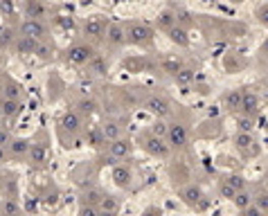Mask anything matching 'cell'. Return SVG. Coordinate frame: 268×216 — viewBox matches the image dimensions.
<instances>
[{
	"label": "cell",
	"instance_id": "obj_46",
	"mask_svg": "<svg viewBox=\"0 0 268 216\" xmlns=\"http://www.w3.org/2000/svg\"><path fill=\"white\" fill-rule=\"evenodd\" d=\"M9 160H12V158H9V149L7 146H0V167L7 165Z\"/></svg>",
	"mask_w": 268,
	"mask_h": 216
},
{
	"label": "cell",
	"instance_id": "obj_40",
	"mask_svg": "<svg viewBox=\"0 0 268 216\" xmlns=\"http://www.w3.org/2000/svg\"><path fill=\"white\" fill-rule=\"evenodd\" d=\"M252 124H255L252 117H246V115L239 117V131H244V133H252Z\"/></svg>",
	"mask_w": 268,
	"mask_h": 216
},
{
	"label": "cell",
	"instance_id": "obj_44",
	"mask_svg": "<svg viewBox=\"0 0 268 216\" xmlns=\"http://www.w3.org/2000/svg\"><path fill=\"white\" fill-rule=\"evenodd\" d=\"M43 203L47 205V207H54V205L59 203V194H56V192L54 194H47V196L43 198Z\"/></svg>",
	"mask_w": 268,
	"mask_h": 216
},
{
	"label": "cell",
	"instance_id": "obj_5",
	"mask_svg": "<svg viewBox=\"0 0 268 216\" xmlns=\"http://www.w3.org/2000/svg\"><path fill=\"white\" fill-rule=\"evenodd\" d=\"M178 196H181V201L185 203L189 209H194V212H198V214L210 207L207 194H205L198 185H185L181 192H178Z\"/></svg>",
	"mask_w": 268,
	"mask_h": 216
},
{
	"label": "cell",
	"instance_id": "obj_7",
	"mask_svg": "<svg viewBox=\"0 0 268 216\" xmlns=\"http://www.w3.org/2000/svg\"><path fill=\"white\" fill-rule=\"evenodd\" d=\"M110 180H113V185L117 189L129 192V189H133L135 173H133V169H131V165H126V162H117V165L110 167Z\"/></svg>",
	"mask_w": 268,
	"mask_h": 216
},
{
	"label": "cell",
	"instance_id": "obj_41",
	"mask_svg": "<svg viewBox=\"0 0 268 216\" xmlns=\"http://www.w3.org/2000/svg\"><path fill=\"white\" fill-rule=\"evenodd\" d=\"M14 140L12 131L7 129V126H0V146H9V142Z\"/></svg>",
	"mask_w": 268,
	"mask_h": 216
},
{
	"label": "cell",
	"instance_id": "obj_18",
	"mask_svg": "<svg viewBox=\"0 0 268 216\" xmlns=\"http://www.w3.org/2000/svg\"><path fill=\"white\" fill-rule=\"evenodd\" d=\"M23 12H25V18H39L43 20L47 16V5L43 3V0H25L23 3Z\"/></svg>",
	"mask_w": 268,
	"mask_h": 216
},
{
	"label": "cell",
	"instance_id": "obj_49",
	"mask_svg": "<svg viewBox=\"0 0 268 216\" xmlns=\"http://www.w3.org/2000/svg\"><path fill=\"white\" fill-rule=\"evenodd\" d=\"M230 3H234V5H241V3H246V0H230Z\"/></svg>",
	"mask_w": 268,
	"mask_h": 216
},
{
	"label": "cell",
	"instance_id": "obj_48",
	"mask_svg": "<svg viewBox=\"0 0 268 216\" xmlns=\"http://www.w3.org/2000/svg\"><path fill=\"white\" fill-rule=\"evenodd\" d=\"M7 216H25V212H16V214H7Z\"/></svg>",
	"mask_w": 268,
	"mask_h": 216
},
{
	"label": "cell",
	"instance_id": "obj_42",
	"mask_svg": "<svg viewBox=\"0 0 268 216\" xmlns=\"http://www.w3.org/2000/svg\"><path fill=\"white\" fill-rule=\"evenodd\" d=\"M16 41V36H12V32L9 29H5L3 34H0V47H7V45H12Z\"/></svg>",
	"mask_w": 268,
	"mask_h": 216
},
{
	"label": "cell",
	"instance_id": "obj_47",
	"mask_svg": "<svg viewBox=\"0 0 268 216\" xmlns=\"http://www.w3.org/2000/svg\"><path fill=\"white\" fill-rule=\"evenodd\" d=\"M14 9V0H3V14H9Z\"/></svg>",
	"mask_w": 268,
	"mask_h": 216
},
{
	"label": "cell",
	"instance_id": "obj_10",
	"mask_svg": "<svg viewBox=\"0 0 268 216\" xmlns=\"http://www.w3.org/2000/svg\"><path fill=\"white\" fill-rule=\"evenodd\" d=\"M106 146H108V156H113L117 162L129 160V158L133 156V151H135V142L131 138H126V135H120V138L110 140Z\"/></svg>",
	"mask_w": 268,
	"mask_h": 216
},
{
	"label": "cell",
	"instance_id": "obj_20",
	"mask_svg": "<svg viewBox=\"0 0 268 216\" xmlns=\"http://www.w3.org/2000/svg\"><path fill=\"white\" fill-rule=\"evenodd\" d=\"M241 97H244V90L234 88V90L223 92V97H221V104H223V108L230 110V113H239V110H241Z\"/></svg>",
	"mask_w": 268,
	"mask_h": 216
},
{
	"label": "cell",
	"instance_id": "obj_12",
	"mask_svg": "<svg viewBox=\"0 0 268 216\" xmlns=\"http://www.w3.org/2000/svg\"><path fill=\"white\" fill-rule=\"evenodd\" d=\"M104 43L110 50H120V47L126 45V27L124 23H117V20H110L108 27H106V39Z\"/></svg>",
	"mask_w": 268,
	"mask_h": 216
},
{
	"label": "cell",
	"instance_id": "obj_24",
	"mask_svg": "<svg viewBox=\"0 0 268 216\" xmlns=\"http://www.w3.org/2000/svg\"><path fill=\"white\" fill-rule=\"evenodd\" d=\"M3 97L23 102V86H20L18 81H14V79L7 77V79H5V83H3Z\"/></svg>",
	"mask_w": 268,
	"mask_h": 216
},
{
	"label": "cell",
	"instance_id": "obj_19",
	"mask_svg": "<svg viewBox=\"0 0 268 216\" xmlns=\"http://www.w3.org/2000/svg\"><path fill=\"white\" fill-rule=\"evenodd\" d=\"M20 113H23V102H18V99H7V97L0 99V115H3V117L16 119Z\"/></svg>",
	"mask_w": 268,
	"mask_h": 216
},
{
	"label": "cell",
	"instance_id": "obj_51",
	"mask_svg": "<svg viewBox=\"0 0 268 216\" xmlns=\"http://www.w3.org/2000/svg\"><path fill=\"white\" fill-rule=\"evenodd\" d=\"M266 189H268V178H266Z\"/></svg>",
	"mask_w": 268,
	"mask_h": 216
},
{
	"label": "cell",
	"instance_id": "obj_29",
	"mask_svg": "<svg viewBox=\"0 0 268 216\" xmlns=\"http://www.w3.org/2000/svg\"><path fill=\"white\" fill-rule=\"evenodd\" d=\"M75 108L83 115V117H93V115L99 110V104L95 102V99H91V97H83V99H79V102H77Z\"/></svg>",
	"mask_w": 268,
	"mask_h": 216
},
{
	"label": "cell",
	"instance_id": "obj_34",
	"mask_svg": "<svg viewBox=\"0 0 268 216\" xmlns=\"http://www.w3.org/2000/svg\"><path fill=\"white\" fill-rule=\"evenodd\" d=\"M16 212H23V209H20V203L16 201L14 196L5 198V203H3V216H7V214H16Z\"/></svg>",
	"mask_w": 268,
	"mask_h": 216
},
{
	"label": "cell",
	"instance_id": "obj_35",
	"mask_svg": "<svg viewBox=\"0 0 268 216\" xmlns=\"http://www.w3.org/2000/svg\"><path fill=\"white\" fill-rule=\"evenodd\" d=\"M228 185H232L236 192H241V189H246V178L244 176H239V173H228V176L223 178Z\"/></svg>",
	"mask_w": 268,
	"mask_h": 216
},
{
	"label": "cell",
	"instance_id": "obj_36",
	"mask_svg": "<svg viewBox=\"0 0 268 216\" xmlns=\"http://www.w3.org/2000/svg\"><path fill=\"white\" fill-rule=\"evenodd\" d=\"M255 18H257V23H259L261 27L268 29V3L259 5V7L255 9Z\"/></svg>",
	"mask_w": 268,
	"mask_h": 216
},
{
	"label": "cell",
	"instance_id": "obj_4",
	"mask_svg": "<svg viewBox=\"0 0 268 216\" xmlns=\"http://www.w3.org/2000/svg\"><path fill=\"white\" fill-rule=\"evenodd\" d=\"M110 20H106L104 16H88L86 20L81 23V36L86 43H102L106 39V27H108Z\"/></svg>",
	"mask_w": 268,
	"mask_h": 216
},
{
	"label": "cell",
	"instance_id": "obj_33",
	"mask_svg": "<svg viewBox=\"0 0 268 216\" xmlns=\"http://www.w3.org/2000/svg\"><path fill=\"white\" fill-rule=\"evenodd\" d=\"M219 196L223 198V201H230V203H232V198L236 196V189H234L232 185H228L225 180H221V182H219Z\"/></svg>",
	"mask_w": 268,
	"mask_h": 216
},
{
	"label": "cell",
	"instance_id": "obj_17",
	"mask_svg": "<svg viewBox=\"0 0 268 216\" xmlns=\"http://www.w3.org/2000/svg\"><path fill=\"white\" fill-rule=\"evenodd\" d=\"M257 113H259V97H257V92L255 90H244L239 115H246V117H255Z\"/></svg>",
	"mask_w": 268,
	"mask_h": 216
},
{
	"label": "cell",
	"instance_id": "obj_21",
	"mask_svg": "<svg viewBox=\"0 0 268 216\" xmlns=\"http://www.w3.org/2000/svg\"><path fill=\"white\" fill-rule=\"evenodd\" d=\"M167 36H169V41H171L173 45L183 47V50L189 47V43H192V41H189V32L183 27V25H173V27L167 32Z\"/></svg>",
	"mask_w": 268,
	"mask_h": 216
},
{
	"label": "cell",
	"instance_id": "obj_2",
	"mask_svg": "<svg viewBox=\"0 0 268 216\" xmlns=\"http://www.w3.org/2000/svg\"><path fill=\"white\" fill-rule=\"evenodd\" d=\"M126 27V45L133 47H142V50H149L154 45V27L142 20H131V23H124Z\"/></svg>",
	"mask_w": 268,
	"mask_h": 216
},
{
	"label": "cell",
	"instance_id": "obj_8",
	"mask_svg": "<svg viewBox=\"0 0 268 216\" xmlns=\"http://www.w3.org/2000/svg\"><path fill=\"white\" fill-rule=\"evenodd\" d=\"M20 36H29L34 41H50V27H47L45 20L39 18H25L20 20Z\"/></svg>",
	"mask_w": 268,
	"mask_h": 216
},
{
	"label": "cell",
	"instance_id": "obj_9",
	"mask_svg": "<svg viewBox=\"0 0 268 216\" xmlns=\"http://www.w3.org/2000/svg\"><path fill=\"white\" fill-rule=\"evenodd\" d=\"M142 108L160 119H167L173 113V104L167 97H162V95H151V97H146L144 102H142Z\"/></svg>",
	"mask_w": 268,
	"mask_h": 216
},
{
	"label": "cell",
	"instance_id": "obj_45",
	"mask_svg": "<svg viewBox=\"0 0 268 216\" xmlns=\"http://www.w3.org/2000/svg\"><path fill=\"white\" fill-rule=\"evenodd\" d=\"M241 214H244V216H264V214H261V209L257 207L255 203H252L248 209H244V212H241Z\"/></svg>",
	"mask_w": 268,
	"mask_h": 216
},
{
	"label": "cell",
	"instance_id": "obj_31",
	"mask_svg": "<svg viewBox=\"0 0 268 216\" xmlns=\"http://www.w3.org/2000/svg\"><path fill=\"white\" fill-rule=\"evenodd\" d=\"M194 79H196V72H194L192 68H183L181 72H176V75H173V81H176L178 86H189Z\"/></svg>",
	"mask_w": 268,
	"mask_h": 216
},
{
	"label": "cell",
	"instance_id": "obj_3",
	"mask_svg": "<svg viewBox=\"0 0 268 216\" xmlns=\"http://www.w3.org/2000/svg\"><path fill=\"white\" fill-rule=\"evenodd\" d=\"M95 56H97V50H95L93 43H86V41H81V43H75L70 47H66L63 50V63L66 66H72V68H83L88 66Z\"/></svg>",
	"mask_w": 268,
	"mask_h": 216
},
{
	"label": "cell",
	"instance_id": "obj_23",
	"mask_svg": "<svg viewBox=\"0 0 268 216\" xmlns=\"http://www.w3.org/2000/svg\"><path fill=\"white\" fill-rule=\"evenodd\" d=\"M39 43H41V41H34V39H29V36H18V39L14 41V47H16L18 54L25 56V54H34Z\"/></svg>",
	"mask_w": 268,
	"mask_h": 216
},
{
	"label": "cell",
	"instance_id": "obj_22",
	"mask_svg": "<svg viewBox=\"0 0 268 216\" xmlns=\"http://www.w3.org/2000/svg\"><path fill=\"white\" fill-rule=\"evenodd\" d=\"M160 68L167 75H176V72H181L183 68H185V63H183V59L178 54H167V56H162Z\"/></svg>",
	"mask_w": 268,
	"mask_h": 216
},
{
	"label": "cell",
	"instance_id": "obj_6",
	"mask_svg": "<svg viewBox=\"0 0 268 216\" xmlns=\"http://www.w3.org/2000/svg\"><path fill=\"white\" fill-rule=\"evenodd\" d=\"M83 115L79 113L77 108H68L61 113L59 117V131L66 135H70V138H77V135L83 133Z\"/></svg>",
	"mask_w": 268,
	"mask_h": 216
},
{
	"label": "cell",
	"instance_id": "obj_14",
	"mask_svg": "<svg viewBox=\"0 0 268 216\" xmlns=\"http://www.w3.org/2000/svg\"><path fill=\"white\" fill-rule=\"evenodd\" d=\"M47 158H50V149H47L45 142H36V140H32L29 153H27L29 165H32V167H45V165H47Z\"/></svg>",
	"mask_w": 268,
	"mask_h": 216
},
{
	"label": "cell",
	"instance_id": "obj_39",
	"mask_svg": "<svg viewBox=\"0 0 268 216\" xmlns=\"http://www.w3.org/2000/svg\"><path fill=\"white\" fill-rule=\"evenodd\" d=\"M77 216H102V212H99V207H95V205H81Z\"/></svg>",
	"mask_w": 268,
	"mask_h": 216
},
{
	"label": "cell",
	"instance_id": "obj_38",
	"mask_svg": "<svg viewBox=\"0 0 268 216\" xmlns=\"http://www.w3.org/2000/svg\"><path fill=\"white\" fill-rule=\"evenodd\" d=\"M255 205L261 209V214L268 216V189H264V192H259L255 196Z\"/></svg>",
	"mask_w": 268,
	"mask_h": 216
},
{
	"label": "cell",
	"instance_id": "obj_28",
	"mask_svg": "<svg viewBox=\"0 0 268 216\" xmlns=\"http://www.w3.org/2000/svg\"><path fill=\"white\" fill-rule=\"evenodd\" d=\"M252 203H255V196H252V194L248 192V189H241V192H236V196L232 198V205H234L236 209H239V212L248 209Z\"/></svg>",
	"mask_w": 268,
	"mask_h": 216
},
{
	"label": "cell",
	"instance_id": "obj_11",
	"mask_svg": "<svg viewBox=\"0 0 268 216\" xmlns=\"http://www.w3.org/2000/svg\"><path fill=\"white\" fill-rule=\"evenodd\" d=\"M167 142L173 151H181L189 144V129L183 122H171L167 131Z\"/></svg>",
	"mask_w": 268,
	"mask_h": 216
},
{
	"label": "cell",
	"instance_id": "obj_43",
	"mask_svg": "<svg viewBox=\"0 0 268 216\" xmlns=\"http://www.w3.org/2000/svg\"><path fill=\"white\" fill-rule=\"evenodd\" d=\"M140 216H162V209L158 207V205H149V207L142 209Z\"/></svg>",
	"mask_w": 268,
	"mask_h": 216
},
{
	"label": "cell",
	"instance_id": "obj_15",
	"mask_svg": "<svg viewBox=\"0 0 268 216\" xmlns=\"http://www.w3.org/2000/svg\"><path fill=\"white\" fill-rule=\"evenodd\" d=\"M81 135H83V142L95 151L104 149V146L108 144L106 138H104V133H102V126H86Z\"/></svg>",
	"mask_w": 268,
	"mask_h": 216
},
{
	"label": "cell",
	"instance_id": "obj_25",
	"mask_svg": "<svg viewBox=\"0 0 268 216\" xmlns=\"http://www.w3.org/2000/svg\"><path fill=\"white\" fill-rule=\"evenodd\" d=\"M120 207H122V203L113 194H104V198L99 201V212L104 214H120Z\"/></svg>",
	"mask_w": 268,
	"mask_h": 216
},
{
	"label": "cell",
	"instance_id": "obj_27",
	"mask_svg": "<svg viewBox=\"0 0 268 216\" xmlns=\"http://www.w3.org/2000/svg\"><path fill=\"white\" fill-rule=\"evenodd\" d=\"M156 25L160 29H165V32H169L173 25H178V18H176V12H171V9H165V12H160L158 14V18H156Z\"/></svg>",
	"mask_w": 268,
	"mask_h": 216
},
{
	"label": "cell",
	"instance_id": "obj_13",
	"mask_svg": "<svg viewBox=\"0 0 268 216\" xmlns=\"http://www.w3.org/2000/svg\"><path fill=\"white\" fill-rule=\"evenodd\" d=\"M234 149L239 151L241 156H246V158L259 153V146H257L255 135H252V133H244V131H239V133L234 135Z\"/></svg>",
	"mask_w": 268,
	"mask_h": 216
},
{
	"label": "cell",
	"instance_id": "obj_32",
	"mask_svg": "<svg viewBox=\"0 0 268 216\" xmlns=\"http://www.w3.org/2000/svg\"><path fill=\"white\" fill-rule=\"evenodd\" d=\"M146 131H151V133H154V135H158V138H167V131H169V124H167L165 119L156 117V122L151 124Z\"/></svg>",
	"mask_w": 268,
	"mask_h": 216
},
{
	"label": "cell",
	"instance_id": "obj_16",
	"mask_svg": "<svg viewBox=\"0 0 268 216\" xmlns=\"http://www.w3.org/2000/svg\"><path fill=\"white\" fill-rule=\"evenodd\" d=\"M29 146H32V138H14L7 146L9 158H12V160H27Z\"/></svg>",
	"mask_w": 268,
	"mask_h": 216
},
{
	"label": "cell",
	"instance_id": "obj_37",
	"mask_svg": "<svg viewBox=\"0 0 268 216\" xmlns=\"http://www.w3.org/2000/svg\"><path fill=\"white\" fill-rule=\"evenodd\" d=\"M52 52H54V45H50V41H41L34 54H36V56H41V59H50Z\"/></svg>",
	"mask_w": 268,
	"mask_h": 216
},
{
	"label": "cell",
	"instance_id": "obj_50",
	"mask_svg": "<svg viewBox=\"0 0 268 216\" xmlns=\"http://www.w3.org/2000/svg\"><path fill=\"white\" fill-rule=\"evenodd\" d=\"M0 95H3V81H0Z\"/></svg>",
	"mask_w": 268,
	"mask_h": 216
},
{
	"label": "cell",
	"instance_id": "obj_26",
	"mask_svg": "<svg viewBox=\"0 0 268 216\" xmlns=\"http://www.w3.org/2000/svg\"><path fill=\"white\" fill-rule=\"evenodd\" d=\"M102 198H104V192L99 187H88L81 192V205H95V207H99Z\"/></svg>",
	"mask_w": 268,
	"mask_h": 216
},
{
	"label": "cell",
	"instance_id": "obj_1",
	"mask_svg": "<svg viewBox=\"0 0 268 216\" xmlns=\"http://www.w3.org/2000/svg\"><path fill=\"white\" fill-rule=\"evenodd\" d=\"M138 146L142 151H144L146 156L156 158V160H167V158L171 156V146L169 142H167V138H158V135H154L151 131H140L138 133Z\"/></svg>",
	"mask_w": 268,
	"mask_h": 216
},
{
	"label": "cell",
	"instance_id": "obj_30",
	"mask_svg": "<svg viewBox=\"0 0 268 216\" xmlns=\"http://www.w3.org/2000/svg\"><path fill=\"white\" fill-rule=\"evenodd\" d=\"M99 126H102V133H104V138H106V142L122 135V126H120V122H115V119H106V122Z\"/></svg>",
	"mask_w": 268,
	"mask_h": 216
}]
</instances>
